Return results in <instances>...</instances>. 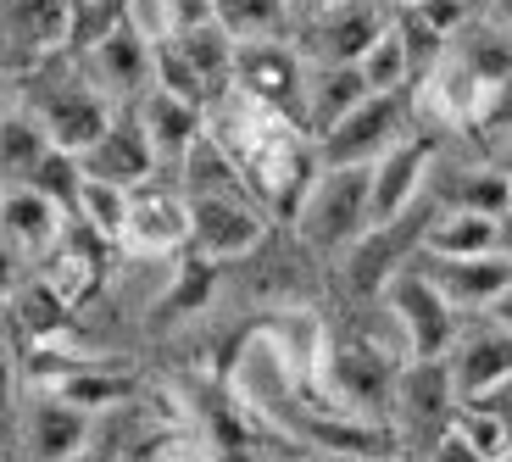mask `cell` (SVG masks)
Here are the masks:
<instances>
[{
    "instance_id": "cell-1",
    "label": "cell",
    "mask_w": 512,
    "mask_h": 462,
    "mask_svg": "<svg viewBox=\"0 0 512 462\" xmlns=\"http://www.w3.org/2000/svg\"><path fill=\"white\" fill-rule=\"evenodd\" d=\"M301 240L318 251H346L373 229V195H368V162H323L312 173L307 195L295 201Z\"/></svg>"
},
{
    "instance_id": "cell-2",
    "label": "cell",
    "mask_w": 512,
    "mask_h": 462,
    "mask_svg": "<svg viewBox=\"0 0 512 462\" xmlns=\"http://www.w3.org/2000/svg\"><path fill=\"white\" fill-rule=\"evenodd\" d=\"M384 307L401 323L407 357H446L451 351V340H457V307L440 296V284L429 279V268L401 262V268L384 279Z\"/></svg>"
},
{
    "instance_id": "cell-3",
    "label": "cell",
    "mask_w": 512,
    "mask_h": 462,
    "mask_svg": "<svg viewBox=\"0 0 512 462\" xmlns=\"http://www.w3.org/2000/svg\"><path fill=\"white\" fill-rule=\"evenodd\" d=\"M301 84H307V56L295 51L290 39L251 34L234 45V84L229 90L251 95V101L273 106V112L301 123Z\"/></svg>"
},
{
    "instance_id": "cell-4",
    "label": "cell",
    "mask_w": 512,
    "mask_h": 462,
    "mask_svg": "<svg viewBox=\"0 0 512 462\" xmlns=\"http://www.w3.org/2000/svg\"><path fill=\"white\" fill-rule=\"evenodd\" d=\"M151 56H156L151 39L117 17V23L101 28L90 45H78V73L90 78L112 106H134L151 90Z\"/></svg>"
},
{
    "instance_id": "cell-5",
    "label": "cell",
    "mask_w": 512,
    "mask_h": 462,
    "mask_svg": "<svg viewBox=\"0 0 512 462\" xmlns=\"http://www.w3.org/2000/svg\"><path fill=\"white\" fill-rule=\"evenodd\" d=\"M23 106H34L39 123H45V134H51V145H62V151H90L95 140H101L106 129H112L117 106L106 101L101 90H95L84 73H67L56 78L51 90H34Z\"/></svg>"
},
{
    "instance_id": "cell-6",
    "label": "cell",
    "mask_w": 512,
    "mask_h": 462,
    "mask_svg": "<svg viewBox=\"0 0 512 462\" xmlns=\"http://www.w3.org/2000/svg\"><path fill=\"white\" fill-rule=\"evenodd\" d=\"M268 234L262 206L251 201V190L229 195H190V251L206 262H234L245 251H256Z\"/></svg>"
},
{
    "instance_id": "cell-7",
    "label": "cell",
    "mask_w": 512,
    "mask_h": 462,
    "mask_svg": "<svg viewBox=\"0 0 512 462\" xmlns=\"http://www.w3.org/2000/svg\"><path fill=\"white\" fill-rule=\"evenodd\" d=\"M401 134H407V90H373L312 145H318V162H373Z\"/></svg>"
},
{
    "instance_id": "cell-8",
    "label": "cell",
    "mask_w": 512,
    "mask_h": 462,
    "mask_svg": "<svg viewBox=\"0 0 512 462\" xmlns=\"http://www.w3.org/2000/svg\"><path fill=\"white\" fill-rule=\"evenodd\" d=\"M435 167V140L429 134H401L390 151H379L368 162V195H373V223L407 218V206L423 195Z\"/></svg>"
},
{
    "instance_id": "cell-9",
    "label": "cell",
    "mask_w": 512,
    "mask_h": 462,
    "mask_svg": "<svg viewBox=\"0 0 512 462\" xmlns=\"http://www.w3.org/2000/svg\"><path fill=\"white\" fill-rule=\"evenodd\" d=\"M384 28V12L373 0H334L323 12L301 17V45L295 51L307 62H362L373 39Z\"/></svg>"
},
{
    "instance_id": "cell-10",
    "label": "cell",
    "mask_w": 512,
    "mask_h": 462,
    "mask_svg": "<svg viewBox=\"0 0 512 462\" xmlns=\"http://www.w3.org/2000/svg\"><path fill=\"white\" fill-rule=\"evenodd\" d=\"M90 446H95V412L73 407L56 390L28 396V407H23V451L28 457L67 462V457H84Z\"/></svg>"
},
{
    "instance_id": "cell-11",
    "label": "cell",
    "mask_w": 512,
    "mask_h": 462,
    "mask_svg": "<svg viewBox=\"0 0 512 462\" xmlns=\"http://www.w3.org/2000/svg\"><path fill=\"white\" fill-rule=\"evenodd\" d=\"M123 245L151 251V257L190 245V195H184L179 184H156V179L134 184V206H128V223H123Z\"/></svg>"
},
{
    "instance_id": "cell-12",
    "label": "cell",
    "mask_w": 512,
    "mask_h": 462,
    "mask_svg": "<svg viewBox=\"0 0 512 462\" xmlns=\"http://www.w3.org/2000/svg\"><path fill=\"white\" fill-rule=\"evenodd\" d=\"M446 368H451V390H457V401H479V396H490V390L512 385V329L490 318V329L451 340Z\"/></svg>"
},
{
    "instance_id": "cell-13",
    "label": "cell",
    "mask_w": 512,
    "mask_h": 462,
    "mask_svg": "<svg viewBox=\"0 0 512 462\" xmlns=\"http://www.w3.org/2000/svg\"><path fill=\"white\" fill-rule=\"evenodd\" d=\"M67 223H73V212L56 206L51 195H39L34 184H0V234H6L28 262L51 257L56 240H67Z\"/></svg>"
},
{
    "instance_id": "cell-14",
    "label": "cell",
    "mask_w": 512,
    "mask_h": 462,
    "mask_svg": "<svg viewBox=\"0 0 512 462\" xmlns=\"http://www.w3.org/2000/svg\"><path fill=\"white\" fill-rule=\"evenodd\" d=\"M134 117H140V129H145V140H151V151L162 167H179L184 151L206 134V106L190 101V95L162 90V84H151V90L134 101Z\"/></svg>"
},
{
    "instance_id": "cell-15",
    "label": "cell",
    "mask_w": 512,
    "mask_h": 462,
    "mask_svg": "<svg viewBox=\"0 0 512 462\" xmlns=\"http://www.w3.org/2000/svg\"><path fill=\"white\" fill-rule=\"evenodd\" d=\"M423 268L457 312H490V301L512 284V257L501 251H485V257H429L423 251Z\"/></svg>"
},
{
    "instance_id": "cell-16",
    "label": "cell",
    "mask_w": 512,
    "mask_h": 462,
    "mask_svg": "<svg viewBox=\"0 0 512 462\" xmlns=\"http://www.w3.org/2000/svg\"><path fill=\"white\" fill-rule=\"evenodd\" d=\"M373 84L362 78V62H307V84H301V129L318 140L334 129L357 101H368Z\"/></svg>"
},
{
    "instance_id": "cell-17",
    "label": "cell",
    "mask_w": 512,
    "mask_h": 462,
    "mask_svg": "<svg viewBox=\"0 0 512 462\" xmlns=\"http://www.w3.org/2000/svg\"><path fill=\"white\" fill-rule=\"evenodd\" d=\"M78 162L90 167V173L117 179V184H145V179H156V173H162V162H156L151 140H145V129H140V117H134V106H117L112 129H106L90 151L78 156Z\"/></svg>"
},
{
    "instance_id": "cell-18",
    "label": "cell",
    "mask_w": 512,
    "mask_h": 462,
    "mask_svg": "<svg viewBox=\"0 0 512 462\" xmlns=\"http://www.w3.org/2000/svg\"><path fill=\"white\" fill-rule=\"evenodd\" d=\"M329 379H334V396H346L357 412H384L396 407V368L379 357L373 346H334L329 351Z\"/></svg>"
},
{
    "instance_id": "cell-19",
    "label": "cell",
    "mask_w": 512,
    "mask_h": 462,
    "mask_svg": "<svg viewBox=\"0 0 512 462\" xmlns=\"http://www.w3.org/2000/svg\"><path fill=\"white\" fill-rule=\"evenodd\" d=\"M429 257H485V251H501V218L496 212H479V206H440L429 229H423V245Z\"/></svg>"
},
{
    "instance_id": "cell-20",
    "label": "cell",
    "mask_w": 512,
    "mask_h": 462,
    "mask_svg": "<svg viewBox=\"0 0 512 462\" xmlns=\"http://www.w3.org/2000/svg\"><path fill=\"white\" fill-rule=\"evenodd\" d=\"M173 45H179L184 62L201 73V84L212 90V101L234 84V45H240V34H229L218 17H212V23H195V28H179Z\"/></svg>"
},
{
    "instance_id": "cell-21",
    "label": "cell",
    "mask_w": 512,
    "mask_h": 462,
    "mask_svg": "<svg viewBox=\"0 0 512 462\" xmlns=\"http://www.w3.org/2000/svg\"><path fill=\"white\" fill-rule=\"evenodd\" d=\"M45 151H51V134L34 106H12L0 117V184H28Z\"/></svg>"
},
{
    "instance_id": "cell-22",
    "label": "cell",
    "mask_w": 512,
    "mask_h": 462,
    "mask_svg": "<svg viewBox=\"0 0 512 462\" xmlns=\"http://www.w3.org/2000/svg\"><path fill=\"white\" fill-rule=\"evenodd\" d=\"M128 206H134V184H117V179H106V173H90V167H84L78 195H73V218L84 223V229L101 234V240H123Z\"/></svg>"
},
{
    "instance_id": "cell-23",
    "label": "cell",
    "mask_w": 512,
    "mask_h": 462,
    "mask_svg": "<svg viewBox=\"0 0 512 462\" xmlns=\"http://www.w3.org/2000/svg\"><path fill=\"white\" fill-rule=\"evenodd\" d=\"M0 17L28 51H56L73 34V0H6Z\"/></svg>"
},
{
    "instance_id": "cell-24",
    "label": "cell",
    "mask_w": 512,
    "mask_h": 462,
    "mask_svg": "<svg viewBox=\"0 0 512 462\" xmlns=\"http://www.w3.org/2000/svg\"><path fill=\"white\" fill-rule=\"evenodd\" d=\"M45 390L67 396L73 407L95 412V418H106V412L134 401V379H128V373H112V368H67V373H56Z\"/></svg>"
},
{
    "instance_id": "cell-25",
    "label": "cell",
    "mask_w": 512,
    "mask_h": 462,
    "mask_svg": "<svg viewBox=\"0 0 512 462\" xmlns=\"http://www.w3.org/2000/svg\"><path fill=\"white\" fill-rule=\"evenodd\" d=\"M412 67H418V56H412L407 34H401L396 23H384L379 39L362 51V78H368L373 90H407Z\"/></svg>"
},
{
    "instance_id": "cell-26",
    "label": "cell",
    "mask_w": 512,
    "mask_h": 462,
    "mask_svg": "<svg viewBox=\"0 0 512 462\" xmlns=\"http://www.w3.org/2000/svg\"><path fill=\"white\" fill-rule=\"evenodd\" d=\"M446 206H479V212H512V173L507 167H474L462 173V184L451 190Z\"/></svg>"
},
{
    "instance_id": "cell-27",
    "label": "cell",
    "mask_w": 512,
    "mask_h": 462,
    "mask_svg": "<svg viewBox=\"0 0 512 462\" xmlns=\"http://www.w3.org/2000/svg\"><path fill=\"white\" fill-rule=\"evenodd\" d=\"M218 23L240 39L273 34V28L290 23V0H218Z\"/></svg>"
},
{
    "instance_id": "cell-28",
    "label": "cell",
    "mask_w": 512,
    "mask_h": 462,
    "mask_svg": "<svg viewBox=\"0 0 512 462\" xmlns=\"http://www.w3.org/2000/svg\"><path fill=\"white\" fill-rule=\"evenodd\" d=\"M78 179H84V162H78V151H62V145H51V151L39 156V167H34V190L39 195H51L56 206H67L73 212V195H78Z\"/></svg>"
},
{
    "instance_id": "cell-29",
    "label": "cell",
    "mask_w": 512,
    "mask_h": 462,
    "mask_svg": "<svg viewBox=\"0 0 512 462\" xmlns=\"http://www.w3.org/2000/svg\"><path fill=\"white\" fill-rule=\"evenodd\" d=\"M23 251H17L6 234H0V307H12V296H17V273H23Z\"/></svg>"
},
{
    "instance_id": "cell-30",
    "label": "cell",
    "mask_w": 512,
    "mask_h": 462,
    "mask_svg": "<svg viewBox=\"0 0 512 462\" xmlns=\"http://www.w3.org/2000/svg\"><path fill=\"white\" fill-rule=\"evenodd\" d=\"M485 123H496V129H512V73L501 78V84H496V95H490Z\"/></svg>"
},
{
    "instance_id": "cell-31",
    "label": "cell",
    "mask_w": 512,
    "mask_h": 462,
    "mask_svg": "<svg viewBox=\"0 0 512 462\" xmlns=\"http://www.w3.org/2000/svg\"><path fill=\"white\" fill-rule=\"evenodd\" d=\"M485 23H496L512 34V0H485Z\"/></svg>"
},
{
    "instance_id": "cell-32",
    "label": "cell",
    "mask_w": 512,
    "mask_h": 462,
    "mask_svg": "<svg viewBox=\"0 0 512 462\" xmlns=\"http://www.w3.org/2000/svg\"><path fill=\"white\" fill-rule=\"evenodd\" d=\"M490 318H496V323H507V329H512V284L501 290L496 301H490Z\"/></svg>"
},
{
    "instance_id": "cell-33",
    "label": "cell",
    "mask_w": 512,
    "mask_h": 462,
    "mask_svg": "<svg viewBox=\"0 0 512 462\" xmlns=\"http://www.w3.org/2000/svg\"><path fill=\"white\" fill-rule=\"evenodd\" d=\"M323 6H334V0H290V17H295V23H301V17L323 12Z\"/></svg>"
},
{
    "instance_id": "cell-34",
    "label": "cell",
    "mask_w": 512,
    "mask_h": 462,
    "mask_svg": "<svg viewBox=\"0 0 512 462\" xmlns=\"http://www.w3.org/2000/svg\"><path fill=\"white\" fill-rule=\"evenodd\" d=\"M501 257H512V212H501Z\"/></svg>"
},
{
    "instance_id": "cell-35",
    "label": "cell",
    "mask_w": 512,
    "mask_h": 462,
    "mask_svg": "<svg viewBox=\"0 0 512 462\" xmlns=\"http://www.w3.org/2000/svg\"><path fill=\"white\" fill-rule=\"evenodd\" d=\"M12 112V84H6V73H0V117Z\"/></svg>"
},
{
    "instance_id": "cell-36",
    "label": "cell",
    "mask_w": 512,
    "mask_h": 462,
    "mask_svg": "<svg viewBox=\"0 0 512 462\" xmlns=\"http://www.w3.org/2000/svg\"><path fill=\"white\" fill-rule=\"evenodd\" d=\"M401 6H418V0H401Z\"/></svg>"
}]
</instances>
